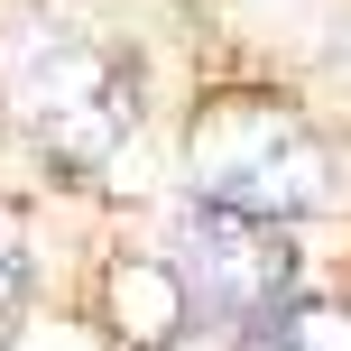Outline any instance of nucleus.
<instances>
[{
    "label": "nucleus",
    "instance_id": "1",
    "mask_svg": "<svg viewBox=\"0 0 351 351\" xmlns=\"http://www.w3.org/2000/svg\"><path fill=\"white\" fill-rule=\"evenodd\" d=\"M185 185H194V204L296 222V213L333 204V148L268 93H222L185 130Z\"/></svg>",
    "mask_w": 351,
    "mask_h": 351
},
{
    "label": "nucleus",
    "instance_id": "2",
    "mask_svg": "<svg viewBox=\"0 0 351 351\" xmlns=\"http://www.w3.org/2000/svg\"><path fill=\"white\" fill-rule=\"evenodd\" d=\"M167 268L185 278V305L204 324H259L287 305L296 287V241L287 222H259V213H222V204H194L167 241Z\"/></svg>",
    "mask_w": 351,
    "mask_h": 351
},
{
    "label": "nucleus",
    "instance_id": "3",
    "mask_svg": "<svg viewBox=\"0 0 351 351\" xmlns=\"http://www.w3.org/2000/svg\"><path fill=\"white\" fill-rule=\"evenodd\" d=\"M19 102H28L37 139L74 167H102L121 148V130H139V93L111 65L102 47H74V37H47V47L19 65Z\"/></svg>",
    "mask_w": 351,
    "mask_h": 351
},
{
    "label": "nucleus",
    "instance_id": "4",
    "mask_svg": "<svg viewBox=\"0 0 351 351\" xmlns=\"http://www.w3.org/2000/svg\"><path fill=\"white\" fill-rule=\"evenodd\" d=\"M241 351H351V305H324V296L278 305L241 333Z\"/></svg>",
    "mask_w": 351,
    "mask_h": 351
},
{
    "label": "nucleus",
    "instance_id": "5",
    "mask_svg": "<svg viewBox=\"0 0 351 351\" xmlns=\"http://www.w3.org/2000/svg\"><path fill=\"white\" fill-rule=\"evenodd\" d=\"M19 305H28V241H19V222L0 213V333L19 324Z\"/></svg>",
    "mask_w": 351,
    "mask_h": 351
}]
</instances>
